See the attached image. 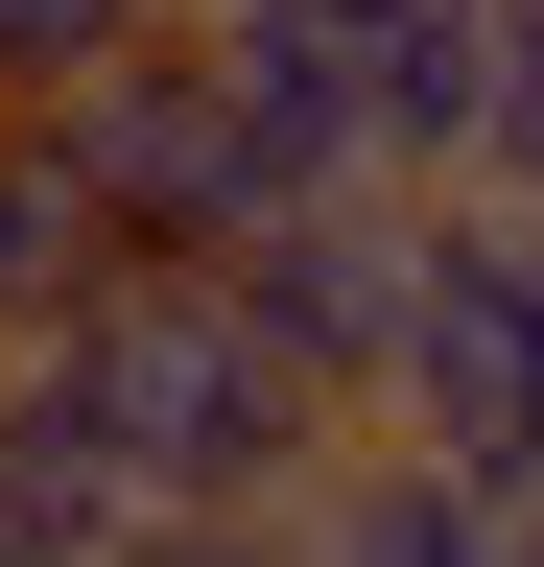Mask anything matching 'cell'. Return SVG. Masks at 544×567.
Wrapping results in <instances>:
<instances>
[{
  "label": "cell",
  "instance_id": "5b68a950",
  "mask_svg": "<svg viewBox=\"0 0 544 567\" xmlns=\"http://www.w3.org/2000/svg\"><path fill=\"white\" fill-rule=\"evenodd\" d=\"M119 284H143V237H119V189L72 166V118H0V354L95 331Z\"/></svg>",
  "mask_w": 544,
  "mask_h": 567
},
{
  "label": "cell",
  "instance_id": "6da1fadb",
  "mask_svg": "<svg viewBox=\"0 0 544 567\" xmlns=\"http://www.w3.org/2000/svg\"><path fill=\"white\" fill-rule=\"evenodd\" d=\"M379 425H402L450 496L544 520V260H521V213H473V189H450V237H427V331H402Z\"/></svg>",
  "mask_w": 544,
  "mask_h": 567
},
{
  "label": "cell",
  "instance_id": "8992f818",
  "mask_svg": "<svg viewBox=\"0 0 544 567\" xmlns=\"http://www.w3.org/2000/svg\"><path fill=\"white\" fill-rule=\"evenodd\" d=\"M285 544H308V567H521V520H497V496H450L402 425H356V450L285 496Z\"/></svg>",
  "mask_w": 544,
  "mask_h": 567
},
{
  "label": "cell",
  "instance_id": "ba28073f",
  "mask_svg": "<svg viewBox=\"0 0 544 567\" xmlns=\"http://www.w3.org/2000/svg\"><path fill=\"white\" fill-rule=\"evenodd\" d=\"M119 567H308V544H285V520H143Z\"/></svg>",
  "mask_w": 544,
  "mask_h": 567
},
{
  "label": "cell",
  "instance_id": "52a82bcc",
  "mask_svg": "<svg viewBox=\"0 0 544 567\" xmlns=\"http://www.w3.org/2000/svg\"><path fill=\"white\" fill-rule=\"evenodd\" d=\"M143 48H189V0H0V118H72Z\"/></svg>",
  "mask_w": 544,
  "mask_h": 567
},
{
  "label": "cell",
  "instance_id": "30bf717a",
  "mask_svg": "<svg viewBox=\"0 0 544 567\" xmlns=\"http://www.w3.org/2000/svg\"><path fill=\"white\" fill-rule=\"evenodd\" d=\"M521 260H544V213H521Z\"/></svg>",
  "mask_w": 544,
  "mask_h": 567
},
{
  "label": "cell",
  "instance_id": "3957f363",
  "mask_svg": "<svg viewBox=\"0 0 544 567\" xmlns=\"http://www.w3.org/2000/svg\"><path fill=\"white\" fill-rule=\"evenodd\" d=\"M72 166L119 189L143 260H237V237H260V142H237V95H214V48L95 71V95H72Z\"/></svg>",
  "mask_w": 544,
  "mask_h": 567
},
{
  "label": "cell",
  "instance_id": "9c48e42d",
  "mask_svg": "<svg viewBox=\"0 0 544 567\" xmlns=\"http://www.w3.org/2000/svg\"><path fill=\"white\" fill-rule=\"evenodd\" d=\"M0 567H119V544H48V520H0Z\"/></svg>",
  "mask_w": 544,
  "mask_h": 567
},
{
  "label": "cell",
  "instance_id": "7a4b0ae2",
  "mask_svg": "<svg viewBox=\"0 0 544 567\" xmlns=\"http://www.w3.org/2000/svg\"><path fill=\"white\" fill-rule=\"evenodd\" d=\"M427 237H450V189H308V213H260L214 284L260 308V354H285L331 425H379L402 331H427Z\"/></svg>",
  "mask_w": 544,
  "mask_h": 567
},
{
  "label": "cell",
  "instance_id": "277c9868",
  "mask_svg": "<svg viewBox=\"0 0 544 567\" xmlns=\"http://www.w3.org/2000/svg\"><path fill=\"white\" fill-rule=\"evenodd\" d=\"M189 48H214V95L260 142V213L379 189V95H356V24H331V0H189Z\"/></svg>",
  "mask_w": 544,
  "mask_h": 567
}]
</instances>
